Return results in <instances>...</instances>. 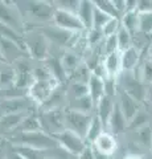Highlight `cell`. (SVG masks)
I'll return each mask as SVG.
<instances>
[{
    "mask_svg": "<svg viewBox=\"0 0 152 159\" xmlns=\"http://www.w3.org/2000/svg\"><path fill=\"white\" fill-rule=\"evenodd\" d=\"M53 24L57 25L58 28L65 29L67 32H83L86 31L83 24L81 23L80 17L77 13L62 11V9H56L54 16H53Z\"/></svg>",
    "mask_w": 152,
    "mask_h": 159,
    "instance_id": "cell-10",
    "label": "cell"
},
{
    "mask_svg": "<svg viewBox=\"0 0 152 159\" xmlns=\"http://www.w3.org/2000/svg\"><path fill=\"white\" fill-rule=\"evenodd\" d=\"M32 103L33 102L31 99L25 97L3 99V101H0V111H2L3 116L4 114H12V113H24V111L29 113Z\"/></svg>",
    "mask_w": 152,
    "mask_h": 159,
    "instance_id": "cell-14",
    "label": "cell"
},
{
    "mask_svg": "<svg viewBox=\"0 0 152 159\" xmlns=\"http://www.w3.org/2000/svg\"><path fill=\"white\" fill-rule=\"evenodd\" d=\"M61 61H62V65H63V69H65L66 74L70 78V76L74 73L76 69L81 65V62L83 61V60H81L80 56H78L76 52L65 51L62 53V56H61Z\"/></svg>",
    "mask_w": 152,
    "mask_h": 159,
    "instance_id": "cell-28",
    "label": "cell"
},
{
    "mask_svg": "<svg viewBox=\"0 0 152 159\" xmlns=\"http://www.w3.org/2000/svg\"><path fill=\"white\" fill-rule=\"evenodd\" d=\"M147 107V106H145ZM147 110H148L150 111V114H151V116H152V106H150V107H147Z\"/></svg>",
    "mask_w": 152,
    "mask_h": 159,
    "instance_id": "cell-48",
    "label": "cell"
},
{
    "mask_svg": "<svg viewBox=\"0 0 152 159\" xmlns=\"http://www.w3.org/2000/svg\"><path fill=\"white\" fill-rule=\"evenodd\" d=\"M150 151H151V152H152V145H151V150H150Z\"/></svg>",
    "mask_w": 152,
    "mask_h": 159,
    "instance_id": "cell-49",
    "label": "cell"
},
{
    "mask_svg": "<svg viewBox=\"0 0 152 159\" xmlns=\"http://www.w3.org/2000/svg\"><path fill=\"white\" fill-rule=\"evenodd\" d=\"M44 64L46 65V68L49 69V72H50L53 78H54L58 84L62 85V84L69 78V76H67L65 72V69H63L61 57H48V60Z\"/></svg>",
    "mask_w": 152,
    "mask_h": 159,
    "instance_id": "cell-22",
    "label": "cell"
},
{
    "mask_svg": "<svg viewBox=\"0 0 152 159\" xmlns=\"http://www.w3.org/2000/svg\"><path fill=\"white\" fill-rule=\"evenodd\" d=\"M105 131H106V127L103 125V122L101 121V118L98 117L97 114H94V117L91 119V123L89 126V130H87L86 137H85L86 142L89 143V145H93Z\"/></svg>",
    "mask_w": 152,
    "mask_h": 159,
    "instance_id": "cell-27",
    "label": "cell"
},
{
    "mask_svg": "<svg viewBox=\"0 0 152 159\" xmlns=\"http://www.w3.org/2000/svg\"><path fill=\"white\" fill-rule=\"evenodd\" d=\"M127 123H128V121L126 119L124 114L122 113L119 105H116L114 107V111H112L111 117L109 119V123H107V131L111 133L112 135H120V134H123L127 131Z\"/></svg>",
    "mask_w": 152,
    "mask_h": 159,
    "instance_id": "cell-16",
    "label": "cell"
},
{
    "mask_svg": "<svg viewBox=\"0 0 152 159\" xmlns=\"http://www.w3.org/2000/svg\"><path fill=\"white\" fill-rule=\"evenodd\" d=\"M112 4L120 16H123V13L126 12V0H112Z\"/></svg>",
    "mask_w": 152,
    "mask_h": 159,
    "instance_id": "cell-44",
    "label": "cell"
},
{
    "mask_svg": "<svg viewBox=\"0 0 152 159\" xmlns=\"http://www.w3.org/2000/svg\"><path fill=\"white\" fill-rule=\"evenodd\" d=\"M115 105H116V98L115 97L105 96L95 106V110H97L95 114L101 118V121L103 122V125L106 127V131H107V123H109V119L111 117L112 111H114Z\"/></svg>",
    "mask_w": 152,
    "mask_h": 159,
    "instance_id": "cell-18",
    "label": "cell"
},
{
    "mask_svg": "<svg viewBox=\"0 0 152 159\" xmlns=\"http://www.w3.org/2000/svg\"><path fill=\"white\" fill-rule=\"evenodd\" d=\"M85 96H89V86H87V84L72 81L69 88H67V101L81 98Z\"/></svg>",
    "mask_w": 152,
    "mask_h": 159,
    "instance_id": "cell-31",
    "label": "cell"
},
{
    "mask_svg": "<svg viewBox=\"0 0 152 159\" xmlns=\"http://www.w3.org/2000/svg\"><path fill=\"white\" fill-rule=\"evenodd\" d=\"M40 32L46 37V40L50 43V45H56L58 48H66L69 49L70 41L73 39V32H67L65 29L58 28L57 25H48L40 29Z\"/></svg>",
    "mask_w": 152,
    "mask_h": 159,
    "instance_id": "cell-11",
    "label": "cell"
},
{
    "mask_svg": "<svg viewBox=\"0 0 152 159\" xmlns=\"http://www.w3.org/2000/svg\"><path fill=\"white\" fill-rule=\"evenodd\" d=\"M102 52H103V57L107 56V54L119 52V49H118V39H116V34H115V36L105 37L103 43H102Z\"/></svg>",
    "mask_w": 152,
    "mask_h": 159,
    "instance_id": "cell-40",
    "label": "cell"
},
{
    "mask_svg": "<svg viewBox=\"0 0 152 159\" xmlns=\"http://www.w3.org/2000/svg\"><path fill=\"white\" fill-rule=\"evenodd\" d=\"M122 28L120 24V19H111L109 23L106 24L102 29V33H103L105 37H110V36H115V34L119 32V29Z\"/></svg>",
    "mask_w": 152,
    "mask_h": 159,
    "instance_id": "cell-41",
    "label": "cell"
},
{
    "mask_svg": "<svg viewBox=\"0 0 152 159\" xmlns=\"http://www.w3.org/2000/svg\"><path fill=\"white\" fill-rule=\"evenodd\" d=\"M0 61H2V54H0Z\"/></svg>",
    "mask_w": 152,
    "mask_h": 159,
    "instance_id": "cell-50",
    "label": "cell"
},
{
    "mask_svg": "<svg viewBox=\"0 0 152 159\" xmlns=\"http://www.w3.org/2000/svg\"><path fill=\"white\" fill-rule=\"evenodd\" d=\"M28 114L29 113H27V111L4 114V116H2V118H0V130L4 133H13Z\"/></svg>",
    "mask_w": 152,
    "mask_h": 159,
    "instance_id": "cell-20",
    "label": "cell"
},
{
    "mask_svg": "<svg viewBox=\"0 0 152 159\" xmlns=\"http://www.w3.org/2000/svg\"><path fill=\"white\" fill-rule=\"evenodd\" d=\"M118 89L127 93L132 98H135L141 105L145 102L147 86L134 74V72H122L116 78Z\"/></svg>",
    "mask_w": 152,
    "mask_h": 159,
    "instance_id": "cell-2",
    "label": "cell"
},
{
    "mask_svg": "<svg viewBox=\"0 0 152 159\" xmlns=\"http://www.w3.org/2000/svg\"><path fill=\"white\" fill-rule=\"evenodd\" d=\"M144 54L139 52L136 48L131 47L124 52H120V64L122 72H134L140 65Z\"/></svg>",
    "mask_w": 152,
    "mask_h": 159,
    "instance_id": "cell-17",
    "label": "cell"
},
{
    "mask_svg": "<svg viewBox=\"0 0 152 159\" xmlns=\"http://www.w3.org/2000/svg\"><path fill=\"white\" fill-rule=\"evenodd\" d=\"M6 159H27L25 157H23L21 154H19V152H16L15 150H11L8 154H7V157H6Z\"/></svg>",
    "mask_w": 152,
    "mask_h": 159,
    "instance_id": "cell-45",
    "label": "cell"
},
{
    "mask_svg": "<svg viewBox=\"0 0 152 159\" xmlns=\"http://www.w3.org/2000/svg\"><path fill=\"white\" fill-rule=\"evenodd\" d=\"M145 56H147V57H150V58H152V43L150 44L148 49H147V53H145Z\"/></svg>",
    "mask_w": 152,
    "mask_h": 159,
    "instance_id": "cell-47",
    "label": "cell"
},
{
    "mask_svg": "<svg viewBox=\"0 0 152 159\" xmlns=\"http://www.w3.org/2000/svg\"><path fill=\"white\" fill-rule=\"evenodd\" d=\"M134 74L145 86L152 85V58L145 57L141 60L140 65L134 70Z\"/></svg>",
    "mask_w": 152,
    "mask_h": 159,
    "instance_id": "cell-26",
    "label": "cell"
},
{
    "mask_svg": "<svg viewBox=\"0 0 152 159\" xmlns=\"http://www.w3.org/2000/svg\"><path fill=\"white\" fill-rule=\"evenodd\" d=\"M116 39H118V49H119V52H124L132 47L134 36H132L128 31H126L123 27H122L119 29V32L116 33Z\"/></svg>",
    "mask_w": 152,
    "mask_h": 159,
    "instance_id": "cell-33",
    "label": "cell"
},
{
    "mask_svg": "<svg viewBox=\"0 0 152 159\" xmlns=\"http://www.w3.org/2000/svg\"><path fill=\"white\" fill-rule=\"evenodd\" d=\"M116 102H118V105H119L122 113L124 114L127 121H130L136 113L144 107V105H141V103L136 101L135 98H132L131 96H128L127 93L122 92V90H118Z\"/></svg>",
    "mask_w": 152,
    "mask_h": 159,
    "instance_id": "cell-13",
    "label": "cell"
},
{
    "mask_svg": "<svg viewBox=\"0 0 152 159\" xmlns=\"http://www.w3.org/2000/svg\"><path fill=\"white\" fill-rule=\"evenodd\" d=\"M94 107H95V103L93 102L90 96H85V97H81V98H76V99L67 101V109H72V110H76V111L93 114L91 111Z\"/></svg>",
    "mask_w": 152,
    "mask_h": 159,
    "instance_id": "cell-29",
    "label": "cell"
},
{
    "mask_svg": "<svg viewBox=\"0 0 152 159\" xmlns=\"http://www.w3.org/2000/svg\"><path fill=\"white\" fill-rule=\"evenodd\" d=\"M42 130L40 117L37 114L29 113L28 116L23 119V122L19 125V127L13 131V134H20V133H32V131H40Z\"/></svg>",
    "mask_w": 152,
    "mask_h": 159,
    "instance_id": "cell-25",
    "label": "cell"
},
{
    "mask_svg": "<svg viewBox=\"0 0 152 159\" xmlns=\"http://www.w3.org/2000/svg\"><path fill=\"white\" fill-rule=\"evenodd\" d=\"M94 114L81 113L65 107V127L85 138Z\"/></svg>",
    "mask_w": 152,
    "mask_h": 159,
    "instance_id": "cell-7",
    "label": "cell"
},
{
    "mask_svg": "<svg viewBox=\"0 0 152 159\" xmlns=\"http://www.w3.org/2000/svg\"><path fill=\"white\" fill-rule=\"evenodd\" d=\"M87 86H89V96L91 97L93 102L97 103L101 101L102 98L106 96V88H105V81L99 77H97L93 74L91 78L89 80V84H87Z\"/></svg>",
    "mask_w": 152,
    "mask_h": 159,
    "instance_id": "cell-24",
    "label": "cell"
},
{
    "mask_svg": "<svg viewBox=\"0 0 152 159\" xmlns=\"http://www.w3.org/2000/svg\"><path fill=\"white\" fill-rule=\"evenodd\" d=\"M94 11H95V4L94 2L90 0H81L80 7L77 11V16L80 17L81 23L83 24L86 31H90L93 28V17H94Z\"/></svg>",
    "mask_w": 152,
    "mask_h": 159,
    "instance_id": "cell-19",
    "label": "cell"
},
{
    "mask_svg": "<svg viewBox=\"0 0 152 159\" xmlns=\"http://www.w3.org/2000/svg\"><path fill=\"white\" fill-rule=\"evenodd\" d=\"M0 23L13 28L17 32H23L24 21L23 13L16 6V3L12 2H0Z\"/></svg>",
    "mask_w": 152,
    "mask_h": 159,
    "instance_id": "cell-9",
    "label": "cell"
},
{
    "mask_svg": "<svg viewBox=\"0 0 152 159\" xmlns=\"http://www.w3.org/2000/svg\"><path fill=\"white\" fill-rule=\"evenodd\" d=\"M0 69H2V68H0Z\"/></svg>",
    "mask_w": 152,
    "mask_h": 159,
    "instance_id": "cell-52",
    "label": "cell"
},
{
    "mask_svg": "<svg viewBox=\"0 0 152 159\" xmlns=\"http://www.w3.org/2000/svg\"><path fill=\"white\" fill-rule=\"evenodd\" d=\"M58 85H61V84H58L53 77L36 78L32 86L28 89V98L41 107L53 94V92L58 88Z\"/></svg>",
    "mask_w": 152,
    "mask_h": 159,
    "instance_id": "cell-3",
    "label": "cell"
},
{
    "mask_svg": "<svg viewBox=\"0 0 152 159\" xmlns=\"http://www.w3.org/2000/svg\"><path fill=\"white\" fill-rule=\"evenodd\" d=\"M11 142L12 145H16V146H25V147H31V148H35V150H41V151L54 150V148L58 147V143L56 142V139L44 130L15 134L11 138Z\"/></svg>",
    "mask_w": 152,
    "mask_h": 159,
    "instance_id": "cell-1",
    "label": "cell"
},
{
    "mask_svg": "<svg viewBox=\"0 0 152 159\" xmlns=\"http://www.w3.org/2000/svg\"><path fill=\"white\" fill-rule=\"evenodd\" d=\"M77 159H97L95 155V148L93 147V145H87L82 150V152L77 157Z\"/></svg>",
    "mask_w": 152,
    "mask_h": 159,
    "instance_id": "cell-43",
    "label": "cell"
},
{
    "mask_svg": "<svg viewBox=\"0 0 152 159\" xmlns=\"http://www.w3.org/2000/svg\"><path fill=\"white\" fill-rule=\"evenodd\" d=\"M53 4H54L56 9H62V11L73 13H77L78 7H80L78 0H57V2H53Z\"/></svg>",
    "mask_w": 152,
    "mask_h": 159,
    "instance_id": "cell-39",
    "label": "cell"
},
{
    "mask_svg": "<svg viewBox=\"0 0 152 159\" xmlns=\"http://www.w3.org/2000/svg\"><path fill=\"white\" fill-rule=\"evenodd\" d=\"M93 147H94L98 152L103 154V155L112 157L118 151V137L112 135L109 131H105L93 143Z\"/></svg>",
    "mask_w": 152,
    "mask_h": 159,
    "instance_id": "cell-15",
    "label": "cell"
},
{
    "mask_svg": "<svg viewBox=\"0 0 152 159\" xmlns=\"http://www.w3.org/2000/svg\"><path fill=\"white\" fill-rule=\"evenodd\" d=\"M120 24L126 31H128L132 36L139 32V13L136 11L126 12L120 19Z\"/></svg>",
    "mask_w": 152,
    "mask_h": 159,
    "instance_id": "cell-30",
    "label": "cell"
},
{
    "mask_svg": "<svg viewBox=\"0 0 152 159\" xmlns=\"http://www.w3.org/2000/svg\"><path fill=\"white\" fill-rule=\"evenodd\" d=\"M94 4L98 9L103 11L105 13H107L110 17L114 19H122V16L119 15V12L115 9L114 4H112V0H94Z\"/></svg>",
    "mask_w": 152,
    "mask_h": 159,
    "instance_id": "cell-34",
    "label": "cell"
},
{
    "mask_svg": "<svg viewBox=\"0 0 152 159\" xmlns=\"http://www.w3.org/2000/svg\"><path fill=\"white\" fill-rule=\"evenodd\" d=\"M24 39H25L28 56L37 61L45 62L49 57V47H50V43L46 40V37L38 31L24 36Z\"/></svg>",
    "mask_w": 152,
    "mask_h": 159,
    "instance_id": "cell-5",
    "label": "cell"
},
{
    "mask_svg": "<svg viewBox=\"0 0 152 159\" xmlns=\"http://www.w3.org/2000/svg\"><path fill=\"white\" fill-rule=\"evenodd\" d=\"M111 19H114V17H110L107 13H105L103 11H101V9H98L95 7L94 17H93V28L91 29H98V31H102L103 27L110 21Z\"/></svg>",
    "mask_w": 152,
    "mask_h": 159,
    "instance_id": "cell-37",
    "label": "cell"
},
{
    "mask_svg": "<svg viewBox=\"0 0 152 159\" xmlns=\"http://www.w3.org/2000/svg\"><path fill=\"white\" fill-rule=\"evenodd\" d=\"M40 122L42 130L53 135L62 130H65V107L45 110L40 113Z\"/></svg>",
    "mask_w": 152,
    "mask_h": 159,
    "instance_id": "cell-8",
    "label": "cell"
},
{
    "mask_svg": "<svg viewBox=\"0 0 152 159\" xmlns=\"http://www.w3.org/2000/svg\"><path fill=\"white\" fill-rule=\"evenodd\" d=\"M15 74L13 68L7 66V68H2L0 69V88H9L15 85Z\"/></svg>",
    "mask_w": 152,
    "mask_h": 159,
    "instance_id": "cell-35",
    "label": "cell"
},
{
    "mask_svg": "<svg viewBox=\"0 0 152 159\" xmlns=\"http://www.w3.org/2000/svg\"><path fill=\"white\" fill-rule=\"evenodd\" d=\"M151 123H152V116L144 106L128 121V123H127V133H134L141 127L151 125Z\"/></svg>",
    "mask_w": 152,
    "mask_h": 159,
    "instance_id": "cell-21",
    "label": "cell"
},
{
    "mask_svg": "<svg viewBox=\"0 0 152 159\" xmlns=\"http://www.w3.org/2000/svg\"><path fill=\"white\" fill-rule=\"evenodd\" d=\"M120 159H143L141 155H136V154H124Z\"/></svg>",
    "mask_w": 152,
    "mask_h": 159,
    "instance_id": "cell-46",
    "label": "cell"
},
{
    "mask_svg": "<svg viewBox=\"0 0 152 159\" xmlns=\"http://www.w3.org/2000/svg\"><path fill=\"white\" fill-rule=\"evenodd\" d=\"M2 159H6V158H2Z\"/></svg>",
    "mask_w": 152,
    "mask_h": 159,
    "instance_id": "cell-51",
    "label": "cell"
},
{
    "mask_svg": "<svg viewBox=\"0 0 152 159\" xmlns=\"http://www.w3.org/2000/svg\"><path fill=\"white\" fill-rule=\"evenodd\" d=\"M0 159H2V158H0Z\"/></svg>",
    "mask_w": 152,
    "mask_h": 159,
    "instance_id": "cell-53",
    "label": "cell"
},
{
    "mask_svg": "<svg viewBox=\"0 0 152 159\" xmlns=\"http://www.w3.org/2000/svg\"><path fill=\"white\" fill-rule=\"evenodd\" d=\"M24 6L23 15L36 21H53V16L56 12V7L53 2H23Z\"/></svg>",
    "mask_w": 152,
    "mask_h": 159,
    "instance_id": "cell-6",
    "label": "cell"
},
{
    "mask_svg": "<svg viewBox=\"0 0 152 159\" xmlns=\"http://www.w3.org/2000/svg\"><path fill=\"white\" fill-rule=\"evenodd\" d=\"M91 76H93V72L90 70V68L86 65L85 61H82L81 65L78 66L74 70V73L70 76V78H72V81H74V82L89 84V80L91 78Z\"/></svg>",
    "mask_w": 152,
    "mask_h": 159,
    "instance_id": "cell-32",
    "label": "cell"
},
{
    "mask_svg": "<svg viewBox=\"0 0 152 159\" xmlns=\"http://www.w3.org/2000/svg\"><path fill=\"white\" fill-rule=\"evenodd\" d=\"M139 32L148 36L152 34V12L139 13Z\"/></svg>",
    "mask_w": 152,
    "mask_h": 159,
    "instance_id": "cell-38",
    "label": "cell"
},
{
    "mask_svg": "<svg viewBox=\"0 0 152 159\" xmlns=\"http://www.w3.org/2000/svg\"><path fill=\"white\" fill-rule=\"evenodd\" d=\"M138 13H150L152 12V0H138Z\"/></svg>",
    "mask_w": 152,
    "mask_h": 159,
    "instance_id": "cell-42",
    "label": "cell"
},
{
    "mask_svg": "<svg viewBox=\"0 0 152 159\" xmlns=\"http://www.w3.org/2000/svg\"><path fill=\"white\" fill-rule=\"evenodd\" d=\"M86 43L89 48H97L99 47L102 43H103L105 40V36L102 31H98V29H90V31H86Z\"/></svg>",
    "mask_w": 152,
    "mask_h": 159,
    "instance_id": "cell-36",
    "label": "cell"
},
{
    "mask_svg": "<svg viewBox=\"0 0 152 159\" xmlns=\"http://www.w3.org/2000/svg\"><path fill=\"white\" fill-rule=\"evenodd\" d=\"M102 62L105 65V69L110 78H118L122 73V64H120V52H115L107 54L102 58Z\"/></svg>",
    "mask_w": 152,
    "mask_h": 159,
    "instance_id": "cell-23",
    "label": "cell"
},
{
    "mask_svg": "<svg viewBox=\"0 0 152 159\" xmlns=\"http://www.w3.org/2000/svg\"><path fill=\"white\" fill-rule=\"evenodd\" d=\"M52 137L56 139V142L58 143V147H61L63 151L76 157L80 155L83 148L89 145L85 138L78 135L74 131L69 130V129H65V130H62L57 134H53Z\"/></svg>",
    "mask_w": 152,
    "mask_h": 159,
    "instance_id": "cell-4",
    "label": "cell"
},
{
    "mask_svg": "<svg viewBox=\"0 0 152 159\" xmlns=\"http://www.w3.org/2000/svg\"><path fill=\"white\" fill-rule=\"evenodd\" d=\"M0 54H2V61L11 64V65L21 58L29 57L28 53L20 45L4 37H0Z\"/></svg>",
    "mask_w": 152,
    "mask_h": 159,
    "instance_id": "cell-12",
    "label": "cell"
}]
</instances>
